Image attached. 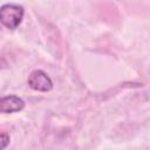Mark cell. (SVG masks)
Segmentation results:
<instances>
[{"instance_id": "1", "label": "cell", "mask_w": 150, "mask_h": 150, "mask_svg": "<svg viewBox=\"0 0 150 150\" xmlns=\"http://www.w3.org/2000/svg\"><path fill=\"white\" fill-rule=\"evenodd\" d=\"M23 18V7L16 4H6L0 9L1 23L9 28L15 29L21 23Z\"/></svg>"}, {"instance_id": "2", "label": "cell", "mask_w": 150, "mask_h": 150, "mask_svg": "<svg viewBox=\"0 0 150 150\" xmlns=\"http://www.w3.org/2000/svg\"><path fill=\"white\" fill-rule=\"evenodd\" d=\"M28 86L36 90V91H42V93H47L49 90H52L53 88V82L50 80V77L40 69L33 70L29 76H28Z\"/></svg>"}, {"instance_id": "3", "label": "cell", "mask_w": 150, "mask_h": 150, "mask_svg": "<svg viewBox=\"0 0 150 150\" xmlns=\"http://www.w3.org/2000/svg\"><path fill=\"white\" fill-rule=\"evenodd\" d=\"M25 107V102L22 98L15 96V95H9V96H4L0 102V111L2 114H12L22 110Z\"/></svg>"}, {"instance_id": "4", "label": "cell", "mask_w": 150, "mask_h": 150, "mask_svg": "<svg viewBox=\"0 0 150 150\" xmlns=\"http://www.w3.org/2000/svg\"><path fill=\"white\" fill-rule=\"evenodd\" d=\"M8 144H9V135H7L6 132H2L1 134V150H5Z\"/></svg>"}]
</instances>
